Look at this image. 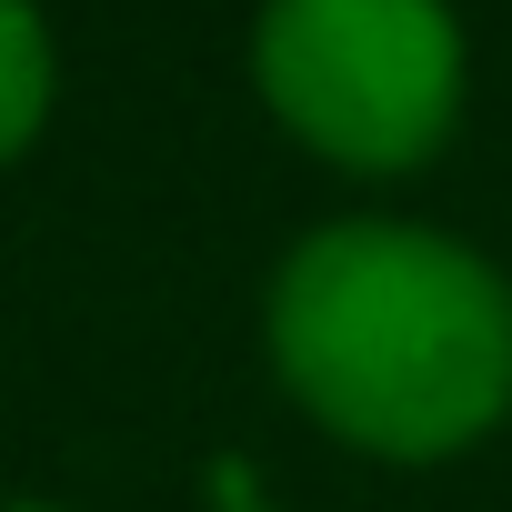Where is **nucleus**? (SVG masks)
<instances>
[{
	"mask_svg": "<svg viewBox=\"0 0 512 512\" xmlns=\"http://www.w3.org/2000/svg\"><path fill=\"white\" fill-rule=\"evenodd\" d=\"M272 352L342 442L422 462L502 412L512 302L462 241L342 221L292 251L272 292Z\"/></svg>",
	"mask_w": 512,
	"mask_h": 512,
	"instance_id": "nucleus-1",
	"label": "nucleus"
},
{
	"mask_svg": "<svg viewBox=\"0 0 512 512\" xmlns=\"http://www.w3.org/2000/svg\"><path fill=\"white\" fill-rule=\"evenodd\" d=\"M452 81L462 51L442 0H272L262 11L272 111L352 171L422 161L452 121Z\"/></svg>",
	"mask_w": 512,
	"mask_h": 512,
	"instance_id": "nucleus-2",
	"label": "nucleus"
},
{
	"mask_svg": "<svg viewBox=\"0 0 512 512\" xmlns=\"http://www.w3.org/2000/svg\"><path fill=\"white\" fill-rule=\"evenodd\" d=\"M51 111V41L21 0H0V151H21Z\"/></svg>",
	"mask_w": 512,
	"mask_h": 512,
	"instance_id": "nucleus-3",
	"label": "nucleus"
}]
</instances>
